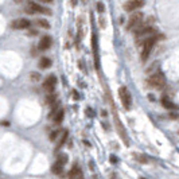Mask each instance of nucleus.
Segmentation results:
<instances>
[{"mask_svg":"<svg viewBox=\"0 0 179 179\" xmlns=\"http://www.w3.org/2000/svg\"><path fill=\"white\" fill-rule=\"evenodd\" d=\"M162 38H163L162 34H155V35L148 36V38L143 42V51H141V61H143V62H145V61L148 59V57H150V54H151L154 46L156 45V42Z\"/></svg>","mask_w":179,"mask_h":179,"instance_id":"nucleus-1","label":"nucleus"},{"mask_svg":"<svg viewBox=\"0 0 179 179\" xmlns=\"http://www.w3.org/2000/svg\"><path fill=\"white\" fill-rule=\"evenodd\" d=\"M108 97H109V102H110V106H112L113 119H115V124H116V128H117V131H119V135H120V137H121V140H123L124 143H125L127 145H128V144H129V139H128V136H127L125 129H124L123 124H121V121H120L119 115H117V109L115 108V104H113L112 97H110V94H109V93H108Z\"/></svg>","mask_w":179,"mask_h":179,"instance_id":"nucleus-2","label":"nucleus"},{"mask_svg":"<svg viewBox=\"0 0 179 179\" xmlns=\"http://www.w3.org/2000/svg\"><path fill=\"white\" fill-rule=\"evenodd\" d=\"M147 85L150 88L154 89H162L166 85V77L164 74L160 73V71H156L151 76V77L147 80Z\"/></svg>","mask_w":179,"mask_h":179,"instance_id":"nucleus-3","label":"nucleus"},{"mask_svg":"<svg viewBox=\"0 0 179 179\" xmlns=\"http://www.w3.org/2000/svg\"><path fill=\"white\" fill-rule=\"evenodd\" d=\"M119 96H120L121 102H123V106L127 110H129L131 106H132V96H131L129 90H128L125 86H121V88L119 89Z\"/></svg>","mask_w":179,"mask_h":179,"instance_id":"nucleus-4","label":"nucleus"},{"mask_svg":"<svg viewBox=\"0 0 179 179\" xmlns=\"http://www.w3.org/2000/svg\"><path fill=\"white\" fill-rule=\"evenodd\" d=\"M143 20V12H135L129 16L128 24H127V30H136L139 26L141 24Z\"/></svg>","mask_w":179,"mask_h":179,"instance_id":"nucleus-5","label":"nucleus"},{"mask_svg":"<svg viewBox=\"0 0 179 179\" xmlns=\"http://www.w3.org/2000/svg\"><path fill=\"white\" fill-rule=\"evenodd\" d=\"M27 8H30V10H31L32 14H43V15H51V14H53L50 8L45 7V6H42V4L34 3V1H30Z\"/></svg>","mask_w":179,"mask_h":179,"instance_id":"nucleus-6","label":"nucleus"},{"mask_svg":"<svg viewBox=\"0 0 179 179\" xmlns=\"http://www.w3.org/2000/svg\"><path fill=\"white\" fill-rule=\"evenodd\" d=\"M30 27H31V22L24 18L15 19V20L11 22V28H14V30H26V28Z\"/></svg>","mask_w":179,"mask_h":179,"instance_id":"nucleus-7","label":"nucleus"},{"mask_svg":"<svg viewBox=\"0 0 179 179\" xmlns=\"http://www.w3.org/2000/svg\"><path fill=\"white\" fill-rule=\"evenodd\" d=\"M55 85H57V78H55V76H53V74H50L49 77L43 81V89H45L49 94L50 93H54Z\"/></svg>","mask_w":179,"mask_h":179,"instance_id":"nucleus-8","label":"nucleus"},{"mask_svg":"<svg viewBox=\"0 0 179 179\" xmlns=\"http://www.w3.org/2000/svg\"><path fill=\"white\" fill-rule=\"evenodd\" d=\"M143 6H144V0H129V1H127L124 4V10L128 11V12H132V11H137Z\"/></svg>","mask_w":179,"mask_h":179,"instance_id":"nucleus-9","label":"nucleus"},{"mask_svg":"<svg viewBox=\"0 0 179 179\" xmlns=\"http://www.w3.org/2000/svg\"><path fill=\"white\" fill-rule=\"evenodd\" d=\"M51 43H53V41H51V36L50 35H43L42 38H41V41H39V50H42V51H45V50H49L50 46H51Z\"/></svg>","mask_w":179,"mask_h":179,"instance_id":"nucleus-10","label":"nucleus"},{"mask_svg":"<svg viewBox=\"0 0 179 179\" xmlns=\"http://www.w3.org/2000/svg\"><path fill=\"white\" fill-rule=\"evenodd\" d=\"M162 105L164 106L166 109H169V110H178V108H179L176 104H174L171 100L166 99V97H163V99H162Z\"/></svg>","mask_w":179,"mask_h":179,"instance_id":"nucleus-11","label":"nucleus"},{"mask_svg":"<svg viewBox=\"0 0 179 179\" xmlns=\"http://www.w3.org/2000/svg\"><path fill=\"white\" fill-rule=\"evenodd\" d=\"M69 179H81L82 178V171H81V169L80 167H73V169L69 171Z\"/></svg>","mask_w":179,"mask_h":179,"instance_id":"nucleus-12","label":"nucleus"},{"mask_svg":"<svg viewBox=\"0 0 179 179\" xmlns=\"http://www.w3.org/2000/svg\"><path fill=\"white\" fill-rule=\"evenodd\" d=\"M39 67L41 69H49L50 66H51V59L50 58H47V57H42L41 59H39Z\"/></svg>","mask_w":179,"mask_h":179,"instance_id":"nucleus-13","label":"nucleus"},{"mask_svg":"<svg viewBox=\"0 0 179 179\" xmlns=\"http://www.w3.org/2000/svg\"><path fill=\"white\" fill-rule=\"evenodd\" d=\"M62 170H63V164L62 163H59L58 160H57L55 163L53 164V167H51V172L55 174V175H59L61 172H62Z\"/></svg>","mask_w":179,"mask_h":179,"instance_id":"nucleus-14","label":"nucleus"},{"mask_svg":"<svg viewBox=\"0 0 179 179\" xmlns=\"http://www.w3.org/2000/svg\"><path fill=\"white\" fill-rule=\"evenodd\" d=\"M67 137H69V131L65 129V131H63V134H62V136H61V139H59V143H58V145H57V151H58L61 147H63V145H65V143H66V140H67Z\"/></svg>","mask_w":179,"mask_h":179,"instance_id":"nucleus-15","label":"nucleus"},{"mask_svg":"<svg viewBox=\"0 0 179 179\" xmlns=\"http://www.w3.org/2000/svg\"><path fill=\"white\" fill-rule=\"evenodd\" d=\"M58 102V97H57L55 93H50V94H47V97H46V104H49L50 106H53L54 104H57Z\"/></svg>","mask_w":179,"mask_h":179,"instance_id":"nucleus-16","label":"nucleus"},{"mask_svg":"<svg viewBox=\"0 0 179 179\" xmlns=\"http://www.w3.org/2000/svg\"><path fill=\"white\" fill-rule=\"evenodd\" d=\"M63 117H65V110H63L62 108L59 109V110H58V113H57L55 116H54V123L57 124V125H58V124H61L63 121Z\"/></svg>","mask_w":179,"mask_h":179,"instance_id":"nucleus-17","label":"nucleus"},{"mask_svg":"<svg viewBox=\"0 0 179 179\" xmlns=\"http://www.w3.org/2000/svg\"><path fill=\"white\" fill-rule=\"evenodd\" d=\"M35 24L38 26V27H41V28H45V30H49V28H50V23L46 20V19H41V18L36 19Z\"/></svg>","mask_w":179,"mask_h":179,"instance_id":"nucleus-18","label":"nucleus"},{"mask_svg":"<svg viewBox=\"0 0 179 179\" xmlns=\"http://www.w3.org/2000/svg\"><path fill=\"white\" fill-rule=\"evenodd\" d=\"M30 78H31L32 82H38V81H41V74L38 73V71H31L30 73Z\"/></svg>","mask_w":179,"mask_h":179,"instance_id":"nucleus-19","label":"nucleus"},{"mask_svg":"<svg viewBox=\"0 0 179 179\" xmlns=\"http://www.w3.org/2000/svg\"><path fill=\"white\" fill-rule=\"evenodd\" d=\"M58 162L62 163V164H66L67 163V155L66 154H59L58 155Z\"/></svg>","mask_w":179,"mask_h":179,"instance_id":"nucleus-20","label":"nucleus"},{"mask_svg":"<svg viewBox=\"0 0 179 179\" xmlns=\"http://www.w3.org/2000/svg\"><path fill=\"white\" fill-rule=\"evenodd\" d=\"M96 8H97V11H99L100 14H104V12H105V6H104L102 1H99L97 6H96Z\"/></svg>","mask_w":179,"mask_h":179,"instance_id":"nucleus-21","label":"nucleus"},{"mask_svg":"<svg viewBox=\"0 0 179 179\" xmlns=\"http://www.w3.org/2000/svg\"><path fill=\"white\" fill-rule=\"evenodd\" d=\"M135 159L140 163H148V159L144 156V155H135Z\"/></svg>","mask_w":179,"mask_h":179,"instance_id":"nucleus-22","label":"nucleus"},{"mask_svg":"<svg viewBox=\"0 0 179 179\" xmlns=\"http://www.w3.org/2000/svg\"><path fill=\"white\" fill-rule=\"evenodd\" d=\"M58 134H59V131H53L51 134H50V136H49V139L51 141H54L57 139V136H58Z\"/></svg>","mask_w":179,"mask_h":179,"instance_id":"nucleus-23","label":"nucleus"},{"mask_svg":"<svg viewBox=\"0 0 179 179\" xmlns=\"http://www.w3.org/2000/svg\"><path fill=\"white\" fill-rule=\"evenodd\" d=\"M109 160H110V163L112 164H117V162H119V159L115 156V155H110V158H109Z\"/></svg>","mask_w":179,"mask_h":179,"instance_id":"nucleus-24","label":"nucleus"},{"mask_svg":"<svg viewBox=\"0 0 179 179\" xmlns=\"http://www.w3.org/2000/svg\"><path fill=\"white\" fill-rule=\"evenodd\" d=\"M169 117H170V119H178L179 115H178V113H174V112H170L169 113Z\"/></svg>","mask_w":179,"mask_h":179,"instance_id":"nucleus-25","label":"nucleus"},{"mask_svg":"<svg viewBox=\"0 0 179 179\" xmlns=\"http://www.w3.org/2000/svg\"><path fill=\"white\" fill-rule=\"evenodd\" d=\"M38 35V31H35V30H30L28 31V36H36Z\"/></svg>","mask_w":179,"mask_h":179,"instance_id":"nucleus-26","label":"nucleus"},{"mask_svg":"<svg viewBox=\"0 0 179 179\" xmlns=\"http://www.w3.org/2000/svg\"><path fill=\"white\" fill-rule=\"evenodd\" d=\"M38 1H41V3H45V4H51L54 0H38Z\"/></svg>","mask_w":179,"mask_h":179,"instance_id":"nucleus-27","label":"nucleus"},{"mask_svg":"<svg viewBox=\"0 0 179 179\" xmlns=\"http://www.w3.org/2000/svg\"><path fill=\"white\" fill-rule=\"evenodd\" d=\"M77 1H78V0H71V6H73V7H74V6L77 4Z\"/></svg>","mask_w":179,"mask_h":179,"instance_id":"nucleus-28","label":"nucleus"},{"mask_svg":"<svg viewBox=\"0 0 179 179\" xmlns=\"http://www.w3.org/2000/svg\"><path fill=\"white\" fill-rule=\"evenodd\" d=\"M140 179H147V178H140Z\"/></svg>","mask_w":179,"mask_h":179,"instance_id":"nucleus-29","label":"nucleus"},{"mask_svg":"<svg viewBox=\"0 0 179 179\" xmlns=\"http://www.w3.org/2000/svg\"><path fill=\"white\" fill-rule=\"evenodd\" d=\"M81 179H82V178H81Z\"/></svg>","mask_w":179,"mask_h":179,"instance_id":"nucleus-30","label":"nucleus"}]
</instances>
